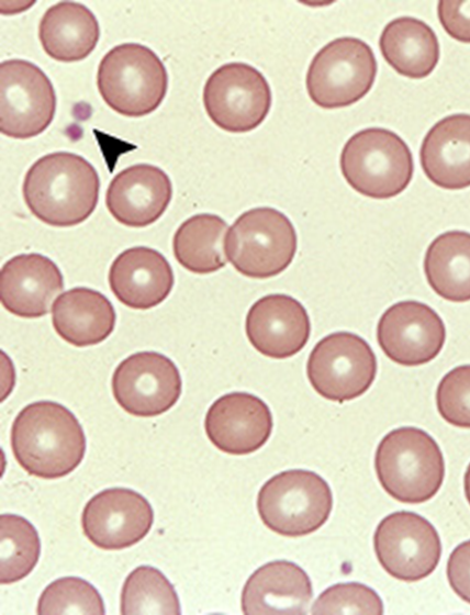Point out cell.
Wrapping results in <instances>:
<instances>
[{
	"label": "cell",
	"mask_w": 470,
	"mask_h": 615,
	"mask_svg": "<svg viewBox=\"0 0 470 615\" xmlns=\"http://www.w3.org/2000/svg\"><path fill=\"white\" fill-rule=\"evenodd\" d=\"M333 495L328 483L304 469L282 471L264 483L257 496L262 523L272 532L299 537L318 529L328 518Z\"/></svg>",
	"instance_id": "obj_7"
},
{
	"label": "cell",
	"mask_w": 470,
	"mask_h": 615,
	"mask_svg": "<svg viewBox=\"0 0 470 615\" xmlns=\"http://www.w3.org/2000/svg\"><path fill=\"white\" fill-rule=\"evenodd\" d=\"M376 75L371 47L357 37H338L314 55L306 72V90L321 108L347 107L369 92Z\"/></svg>",
	"instance_id": "obj_8"
},
{
	"label": "cell",
	"mask_w": 470,
	"mask_h": 615,
	"mask_svg": "<svg viewBox=\"0 0 470 615\" xmlns=\"http://www.w3.org/2000/svg\"><path fill=\"white\" fill-rule=\"evenodd\" d=\"M45 53L55 60L72 63L92 53L100 37L94 14L82 3L61 1L48 8L38 26Z\"/></svg>",
	"instance_id": "obj_24"
},
{
	"label": "cell",
	"mask_w": 470,
	"mask_h": 615,
	"mask_svg": "<svg viewBox=\"0 0 470 615\" xmlns=\"http://www.w3.org/2000/svg\"><path fill=\"white\" fill-rule=\"evenodd\" d=\"M445 338L440 316L427 304L413 300L388 308L377 326L382 351L392 361L407 367L433 360L441 350Z\"/></svg>",
	"instance_id": "obj_15"
},
{
	"label": "cell",
	"mask_w": 470,
	"mask_h": 615,
	"mask_svg": "<svg viewBox=\"0 0 470 615\" xmlns=\"http://www.w3.org/2000/svg\"><path fill=\"white\" fill-rule=\"evenodd\" d=\"M154 511L138 492L127 488L105 489L83 507L85 536L98 548L120 550L142 540L150 530Z\"/></svg>",
	"instance_id": "obj_14"
},
{
	"label": "cell",
	"mask_w": 470,
	"mask_h": 615,
	"mask_svg": "<svg viewBox=\"0 0 470 615\" xmlns=\"http://www.w3.org/2000/svg\"><path fill=\"white\" fill-rule=\"evenodd\" d=\"M446 572L452 591L470 604V540L461 543L452 550Z\"/></svg>",
	"instance_id": "obj_34"
},
{
	"label": "cell",
	"mask_w": 470,
	"mask_h": 615,
	"mask_svg": "<svg viewBox=\"0 0 470 615\" xmlns=\"http://www.w3.org/2000/svg\"><path fill=\"white\" fill-rule=\"evenodd\" d=\"M424 271L430 288L452 302L470 300V233L449 231L428 246Z\"/></svg>",
	"instance_id": "obj_26"
},
{
	"label": "cell",
	"mask_w": 470,
	"mask_h": 615,
	"mask_svg": "<svg viewBox=\"0 0 470 615\" xmlns=\"http://www.w3.org/2000/svg\"><path fill=\"white\" fill-rule=\"evenodd\" d=\"M339 164L348 185L373 199H389L404 191L414 171L406 143L381 127L355 133L344 145Z\"/></svg>",
	"instance_id": "obj_5"
},
{
	"label": "cell",
	"mask_w": 470,
	"mask_h": 615,
	"mask_svg": "<svg viewBox=\"0 0 470 615\" xmlns=\"http://www.w3.org/2000/svg\"><path fill=\"white\" fill-rule=\"evenodd\" d=\"M421 165L436 186L459 190L470 186V114L448 115L425 135Z\"/></svg>",
	"instance_id": "obj_22"
},
{
	"label": "cell",
	"mask_w": 470,
	"mask_h": 615,
	"mask_svg": "<svg viewBox=\"0 0 470 615\" xmlns=\"http://www.w3.org/2000/svg\"><path fill=\"white\" fill-rule=\"evenodd\" d=\"M312 614H383L380 596L369 586L357 583H337L327 588L314 602Z\"/></svg>",
	"instance_id": "obj_31"
},
{
	"label": "cell",
	"mask_w": 470,
	"mask_h": 615,
	"mask_svg": "<svg viewBox=\"0 0 470 615\" xmlns=\"http://www.w3.org/2000/svg\"><path fill=\"white\" fill-rule=\"evenodd\" d=\"M38 615L105 613L98 590L78 577H64L49 583L37 603Z\"/></svg>",
	"instance_id": "obj_30"
},
{
	"label": "cell",
	"mask_w": 470,
	"mask_h": 615,
	"mask_svg": "<svg viewBox=\"0 0 470 615\" xmlns=\"http://www.w3.org/2000/svg\"><path fill=\"white\" fill-rule=\"evenodd\" d=\"M306 373L320 395L343 403L362 395L370 388L377 374V359L362 337L336 332L313 347Z\"/></svg>",
	"instance_id": "obj_9"
},
{
	"label": "cell",
	"mask_w": 470,
	"mask_h": 615,
	"mask_svg": "<svg viewBox=\"0 0 470 615\" xmlns=\"http://www.w3.org/2000/svg\"><path fill=\"white\" fill-rule=\"evenodd\" d=\"M109 284L124 305L147 310L161 303L174 287L168 260L157 250L136 246L125 249L111 264Z\"/></svg>",
	"instance_id": "obj_20"
},
{
	"label": "cell",
	"mask_w": 470,
	"mask_h": 615,
	"mask_svg": "<svg viewBox=\"0 0 470 615\" xmlns=\"http://www.w3.org/2000/svg\"><path fill=\"white\" fill-rule=\"evenodd\" d=\"M374 468L384 491L403 503H423L440 489L445 477L443 452L423 429L404 426L379 443Z\"/></svg>",
	"instance_id": "obj_3"
},
{
	"label": "cell",
	"mask_w": 470,
	"mask_h": 615,
	"mask_svg": "<svg viewBox=\"0 0 470 615\" xmlns=\"http://www.w3.org/2000/svg\"><path fill=\"white\" fill-rule=\"evenodd\" d=\"M463 489H465V494H466L467 501L470 504V463L468 465L466 473H465Z\"/></svg>",
	"instance_id": "obj_35"
},
{
	"label": "cell",
	"mask_w": 470,
	"mask_h": 615,
	"mask_svg": "<svg viewBox=\"0 0 470 615\" xmlns=\"http://www.w3.org/2000/svg\"><path fill=\"white\" fill-rule=\"evenodd\" d=\"M63 288L59 268L41 254L16 255L1 268V304L20 317L35 318L47 314Z\"/></svg>",
	"instance_id": "obj_19"
},
{
	"label": "cell",
	"mask_w": 470,
	"mask_h": 615,
	"mask_svg": "<svg viewBox=\"0 0 470 615\" xmlns=\"http://www.w3.org/2000/svg\"><path fill=\"white\" fill-rule=\"evenodd\" d=\"M111 387L115 401L125 412L152 417L176 404L182 382L171 359L156 351H139L119 364Z\"/></svg>",
	"instance_id": "obj_13"
},
{
	"label": "cell",
	"mask_w": 470,
	"mask_h": 615,
	"mask_svg": "<svg viewBox=\"0 0 470 615\" xmlns=\"http://www.w3.org/2000/svg\"><path fill=\"white\" fill-rule=\"evenodd\" d=\"M41 541L35 527L16 514L0 516V580L9 584L25 578L36 566Z\"/></svg>",
	"instance_id": "obj_29"
},
{
	"label": "cell",
	"mask_w": 470,
	"mask_h": 615,
	"mask_svg": "<svg viewBox=\"0 0 470 615\" xmlns=\"http://www.w3.org/2000/svg\"><path fill=\"white\" fill-rule=\"evenodd\" d=\"M373 547L382 568L391 577L406 582L428 577L441 556L435 527L423 516L407 511L391 513L379 523Z\"/></svg>",
	"instance_id": "obj_12"
},
{
	"label": "cell",
	"mask_w": 470,
	"mask_h": 615,
	"mask_svg": "<svg viewBox=\"0 0 470 615\" xmlns=\"http://www.w3.org/2000/svg\"><path fill=\"white\" fill-rule=\"evenodd\" d=\"M313 597L306 572L287 560L259 567L246 581L242 592V611L257 614H305Z\"/></svg>",
	"instance_id": "obj_21"
},
{
	"label": "cell",
	"mask_w": 470,
	"mask_h": 615,
	"mask_svg": "<svg viewBox=\"0 0 470 615\" xmlns=\"http://www.w3.org/2000/svg\"><path fill=\"white\" fill-rule=\"evenodd\" d=\"M385 62L400 75L421 79L428 76L439 59L438 40L429 25L412 16L389 22L379 40Z\"/></svg>",
	"instance_id": "obj_25"
},
{
	"label": "cell",
	"mask_w": 470,
	"mask_h": 615,
	"mask_svg": "<svg viewBox=\"0 0 470 615\" xmlns=\"http://www.w3.org/2000/svg\"><path fill=\"white\" fill-rule=\"evenodd\" d=\"M296 232L280 211L261 206L242 213L228 228L224 250L242 275L265 279L279 275L294 258Z\"/></svg>",
	"instance_id": "obj_6"
},
{
	"label": "cell",
	"mask_w": 470,
	"mask_h": 615,
	"mask_svg": "<svg viewBox=\"0 0 470 615\" xmlns=\"http://www.w3.org/2000/svg\"><path fill=\"white\" fill-rule=\"evenodd\" d=\"M122 615H179L174 585L157 568L139 566L125 579L120 596Z\"/></svg>",
	"instance_id": "obj_28"
},
{
	"label": "cell",
	"mask_w": 470,
	"mask_h": 615,
	"mask_svg": "<svg viewBox=\"0 0 470 615\" xmlns=\"http://www.w3.org/2000/svg\"><path fill=\"white\" fill-rule=\"evenodd\" d=\"M100 179L80 155L56 152L37 159L26 171L22 192L40 221L57 227L80 224L94 211Z\"/></svg>",
	"instance_id": "obj_2"
},
{
	"label": "cell",
	"mask_w": 470,
	"mask_h": 615,
	"mask_svg": "<svg viewBox=\"0 0 470 615\" xmlns=\"http://www.w3.org/2000/svg\"><path fill=\"white\" fill-rule=\"evenodd\" d=\"M440 416L449 424L470 428V365H462L447 372L436 391Z\"/></svg>",
	"instance_id": "obj_32"
},
{
	"label": "cell",
	"mask_w": 470,
	"mask_h": 615,
	"mask_svg": "<svg viewBox=\"0 0 470 615\" xmlns=\"http://www.w3.org/2000/svg\"><path fill=\"white\" fill-rule=\"evenodd\" d=\"M115 310L97 290L77 287L54 302L52 323L56 333L76 347L97 345L113 332Z\"/></svg>",
	"instance_id": "obj_23"
},
{
	"label": "cell",
	"mask_w": 470,
	"mask_h": 615,
	"mask_svg": "<svg viewBox=\"0 0 470 615\" xmlns=\"http://www.w3.org/2000/svg\"><path fill=\"white\" fill-rule=\"evenodd\" d=\"M245 331L257 351L270 358L284 359L305 346L311 324L305 308L296 299L272 293L250 306Z\"/></svg>",
	"instance_id": "obj_17"
},
{
	"label": "cell",
	"mask_w": 470,
	"mask_h": 615,
	"mask_svg": "<svg viewBox=\"0 0 470 615\" xmlns=\"http://www.w3.org/2000/svg\"><path fill=\"white\" fill-rule=\"evenodd\" d=\"M227 223L211 213L195 214L187 219L176 231L172 239L177 261L194 273H211L226 265L224 237Z\"/></svg>",
	"instance_id": "obj_27"
},
{
	"label": "cell",
	"mask_w": 470,
	"mask_h": 615,
	"mask_svg": "<svg viewBox=\"0 0 470 615\" xmlns=\"http://www.w3.org/2000/svg\"><path fill=\"white\" fill-rule=\"evenodd\" d=\"M203 104L220 128L245 133L266 119L271 90L264 75L245 63H228L215 69L203 88Z\"/></svg>",
	"instance_id": "obj_10"
},
{
	"label": "cell",
	"mask_w": 470,
	"mask_h": 615,
	"mask_svg": "<svg viewBox=\"0 0 470 615\" xmlns=\"http://www.w3.org/2000/svg\"><path fill=\"white\" fill-rule=\"evenodd\" d=\"M204 428L217 449L230 455H247L262 447L270 437L272 415L260 398L232 392L211 404Z\"/></svg>",
	"instance_id": "obj_16"
},
{
	"label": "cell",
	"mask_w": 470,
	"mask_h": 615,
	"mask_svg": "<svg viewBox=\"0 0 470 615\" xmlns=\"http://www.w3.org/2000/svg\"><path fill=\"white\" fill-rule=\"evenodd\" d=\"M11 448L18 463L43 479L69 474L82 461L86 436L77 417L64 405L38 401L23 407L12 424Z\"/></svg>",
	"instance_id": "obj_1"
},
{
	"label": "cell",
	"mask_w": 470,
	"mask_h": 615,
	"mask_svg": "<svg viewBox=\"0 0 470 615\" xmlns=\"http://www.w3.org/2000/svg\"><path fill=\"white\" fill-rule=\"evenodd\" d=\"M171 195V181L165 171L136 164L114 176L107 189L105 204L121 224L145 227L164 214Z\"/></svg>",
	"instance_id": "obj_18"
},
{
	"label": "cell",
	"mask_w": 470,
	"mask_h": 615,
	"mask_svg": "<svg viewBox=\"0 0 470 615\" xmlns=\"http://www.w3.org/2000/svg\"><path fill=\"white\" fill-rule=\"evenodd\" d=\"M97 86L103 101L119 114L139 118L154 112L168 88L161 59L147 46L123 43L101 59Z\"/></svg>",
	"instance_id": "obj_4"
},
{
	"label": "cell",
	"mask_w": 470,
	"mask_h": 615,
	"mask_svg": "<svg viewBox=\"0 0 470 615\" xmlns=\"http://www.w3.org/2000/svg\"><path fill=\"white\" fill-rule=\"evenodd\" d=\"M437 14L444 30L452 38L470 43V0L439 1Z\"/></svg>",
	"instance_id": "obj_33"
},
{
	"label": "cell",
	"mask_w": 470,
	"mask_h": 615,
	"mask_svg": "<svg viewBox=\"0 0 470 615\" xmlns=\"http://www.w3.org/2000/svg\"><path fill=\"white\" fill-rule=\"evenodd\" d=\"M56 94L46 74L23 59L0 65V131L13 138L44 132L54 119Z\"/></svg>",
	"instance_id": "obj_11"
}]
</instances>
